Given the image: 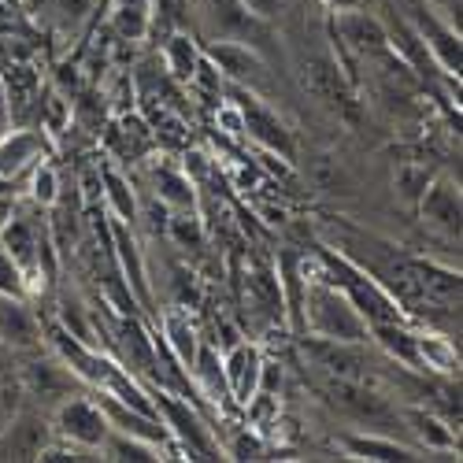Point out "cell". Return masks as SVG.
Masks as SVG:
<instances>
[{"label":"cell","instance_id":"6da1fadb","mask_svg":"<svg viewBox=\"0 0 463 463\" xmlns=\"http://www.w3.org/2000/svg\"><path fill=\"white\" fill-rule=\"evenodd\" d=\"M319 271L353 300V307L367 319V326H382V323H408V312L397 304V297L385 289L364 263L349 260L345 252H334V249H319V260H316Z\"/></svg>","mask_w":463,"mask_h":463},{"label":"cell","instance_id":"7a4b0ae2","mask_svg":"<svg viewBox=\"0 0 463 463\" xmlns=\"http://www.w3.org/2000/svg\"><path fill=\"white\" fill-rule=\"evenodd\" d=\"M304 334L323 337V341H367L371 337L367 319L353 307V300L319 271L316 260H312L307 289H304Z\"/></svg>","mask_w":463,"mask_h":463},{"label":"cell","instance_id":"3957f363","mask_svg":"<svg viewBox=\"0 0 463 463\" xmlns=\"http://www.w3.org/2000/svg\"><path fill=\"white\" fill-rule=\"evenodd\" d=\"M145 385H148V397L156 404V415L164 419L175 449L185 452V459H226L215 430L208 427V419L185 397H178L175 390H164V385H152V382H145Z\"/></svg>","mask_w":463,"mask_h":463},{"label":"cell","instance_id":"277c9868","mask_svg":"<svg viewBox=\"0 0 463 463\" xmlns=\"http://www.w3.org/2000/svg\"><path fill=\"white\" fill-rule=\"evenodd\" d=\"M226 90V100L238 108V115H241V123H245V137L249 141H256L263 152H271V156H282V160H293V137H289V130H286V123L279 119V115L267 108L249 86H241V82H226L222 86Z\"/></svg>","mask_w":463,"mask_h":463},{"label":"cell","instance_id":"5b68a950","mask_svg":"<svg viewBox=\"0 0 463 463\" xmlns=\"http://www.w3.org/2000/svg\"><path fill=\"white\" fill-rule=\"evenodd\" d=\"M49 422H52V438L82 449V452H93V456L100 452V445L108 438V419H104L100 404L82 393H71L67 401H60L49 411Z\"/></svg>","mask_w":463,"mask_h":463},{"label":"cell","instance_id":"8992f818","mask_svg":"<svg viewBox=\"0 0 463 463\" xmlns=\"http://www.w3.org/2000/svg\"><path fill=\"white\" fill-rule=\"evenodd\" d=\"M197 12L208 42H241L256 52L267 42V23L256 19L241 0H197Z\"/></svg>","mask_w":463,"mask_h":463},{"label":"cell","instance_id":"52a82bcc","mask_svg":"<svg viewBox=\"0 0 463 463\" xmlns=\"http://www.w3.org/2000/svg\"><path fill=\"white\" fill-rule=\"evenodd\" d=\"M323 393L334 404V411L356 419L360 427H385V422L393 419L390 404H385L374 390H367L364 378H334V374H326Z\"/></svg>","mask_w":463,"mask_h":463},{"label":"cell","instance_id":"ba28073f","mask_svg":"<svg viewBox=\"0 0 463 463\" xmlns=\"http://www.w3.org/2000/svg\"><path fill=\"white\" fill-rule=\"evenodd\" d=\"M79 390V374H74L60 356H45V360H30L23 367V393L33 397L45 411H52L60 401H67Z\"/></svg>","mask_w":463,"mask_h":463},{"label":"cell","instance_id":"9c48e42d","mask_svg":"<svg viewBox=\"0 0 463 463\" xmlns=\"http://www.w3.org/2000/svg\"><path fill=\"white\" fill-rule=\"evenodd\" d=\"M49 441H52V422L45 408L42 411L19 408L8 422L5 438H0V459H37Z\"/></svg>","mask_w":463,"mask_h":463},{"label":"cell","instance_id":"30bf717a","mask_svg":"<svg viewBox=\"0 0 463 463\" xmlns=\"http://www.w3.org/2000/svg\"><path fill=\"white\" fill-rule=\"evenodd\" d=\"M337 449L349 459H364V463H411L419 459V449L408 441H397L393 434H378V430H349L337 434Z\"/></svg>","mask_w":463,"mask_h":463},{"label":"cell","instance_id":"8fae6325","mask_svg":"<svg viewBox=\"0 0 463 463\" xmlns=\"http://www.w3.org/2000/svg\"><path fill=\"white\" fill-rule=\"evenodd\" d=\"M260 371H263V353L256 341H234L222 353V374H226V390L230 401L238 408H245L260 385Z\"/></svg>","mask_w":463,"mask_h":463},{"label":"cell","instance_id":"7c38bea8","mask_svg":"<svg viewBox=\"0 0 463 463\" xmlns=\"http://www.w3.org/2000/svg\"><path fill=\"white\" fill-rule=\"evenodd\" d=\"M415 212L422 215V222L441 230L445 238H456L459 234V219H463V201H459V185L445 175H434L422 201L415 204Z\"/></svg>","mask_w":463,"mask_h":463},{"label":"cell","instance_id":"4fadbf2b","mask_svg":"<svg viewBox=\"0 0 463 463\" xmlns=\"http://www.w3.org/2000/svg\"><path fill=\"white\" fill-rule=\"evenodd\" d=\"M0 345H8L12 353H30L42 345V323L19 293H0Z\"/></svg>","mask_w":463,"mask_h":463},{"label":"cell","instance_id":"5bb4252c","mask_svg":"<svg viewBox=\"0 0 463 463\" xmlns=\"http://www.w3.org/2000/svg\"><path fill=\"white\" fill-rule=\"evenodd\" d=\"M334 33H337L356 56H382V52H390V33H385L382 19H374V15L364 12V8L334 12Z\"/></svg>","mask_w":463,"mask_h":463},{"label":"cell","instance_id":"9a60e30c","mask_svg":"<svg viewBox=\"0 0 463 463\" xmlns=\"http://www.w3.org/2000/svg\"><path fill=\"white\" fill-rule=\"evenodd\" d=\"M49 156V141H45V130H8L0 137V178H23L30 175L37 164Z\"/></svg>","mask_w":463,"mask_h":463},{"label":"cell","instance_id":"2e32d148","mask_svg":"<svg viewBox=\"0 0 463 463\" xmlns=\"http://www.w3.org/2000/svg\"><path fill=\"white\" fill-rule=\"evenodd\" d=\"M307 271L312 263L300 260L297 252H282L275 263L279 275V293H282V316L293 334H304V289H307Z\"/></svg>","mask_w":463,"mask_h":463},{"label":"cell","instance_id":"e0dca14e","mask_svg":"<svg viewBox=\"0 0 463 463\" xmlns=\"http://www.w3.org/2000/svg\"><path fill=\"white\" fill-rule=\"evenodd\" d=\"M204 52L222 71L226 82L252 86V82H260L267 74V63H263V56L252 45H241V42H204Z\"/></svg>","mask_w":463,"mask_h":463},{"label":"cell","instance_id":"ac0fdd59","mask_svg":"<svg viewBox=\"0 0 463 463\" xmlns=\"http://www.w3.org/2000/svg\"><path fill=\"white\" fill-rule=\"evenodd\" d=\"M148 178H152V193H156V201L164 208H171V212H197V185H193L189 171L156 160L148 167Z\"/></svg>","mask_w":463,"mask_h":463},{"label":"cell","instance_id":"d6986e66","mask_svg":"<svg viewBox=\"0 0 463 463\" xmlns=\"http://www.w3.org/2000/svg\"><path fill=\"white\" fill-rule=\"evenodd\" d=\"M189 378L193 385H197V393L208 397L219 411H230V408H238L234 401H230V390H226V374H222V356L212 349L208 341H201V349L197 356H193V367H189Z\"/></svg>","mask_w":463,"mask_h":463},{"label":"cell","instance_id":"ffe728a7","mask_svg":"<svg viewBox=\"0 0 463 463\" xmlns=\"http://www.w3.org/2000/svg\"><path fill=\"white\" fill-rule=\"evenodd\" d=\"M111 256H115V267H119L123 282L130 286L134 300L137 304H148V282H145V263H141L137 241L130 238V226L119 222V219L111 222Z\"/></svg>","mask_w":463,"mask_h":463},{"label":"cell","instance_id":"44dd1931","mask_svg":"<svg viewBox=\"0 0 463 463\" xmlns=\"http://www.w3.org/2000/svg\"><path fill=\"white\" fill-rule=\"evenodd\" d=\"M152 23H156V5H152V0H111V8H108L111 33L130 45L145 42Z\"/></svg>","mask_w":463,"mask_h":463},{"label":"cell","instance_id":"7402d4cb","mask_svg":"<svg viewBox=\"0 0 463 463\" xmlns=\"http://www.w3.org/2000/svg\"><path fill=\"white\" fill-rule=\"evenodd\" d=\"M404 422L419 438V445H415L419 452L422 449H430V452H456L459 449V430L452 427L449 419H441L438 411H430V408H408Z\"/></svg>","mask_w":463,"mask_h":463},{"label":"cell","instance_id":"603a6c76","mask_svg":"<svg viewBox=\"0 0 463 463\" xmlns=\"http://www.w3.org/2000/svg\"><path fill=\"white\" fill-rule=\"evenodd\" d=\"M201 56H204V49H201V42L189 30H171L167 33V42H164V67H167V74L175 82L189 86L193 74H197Z\"/></svg>","mask_w":463,"mask_h":463},{"label":"cell","instance_id":"cb8c5ba5","mask_svg":"<svg viewBox=\"0 0 463 463\" xmlns=\"http://www.w3.org/2000/svg\"><path fill=\"white\" fill-rule=\"evenodd\" d=\"M164 345L175 356V364L189 374L193 356H197V349H201V337H197V326H193L189 312H182V307H171V312L164 316Z\"/></svg>","mask_w":463,"mask_h":463},{"label":"cell","instance_id":"d4e9b609","mask_svg":"<svg viewBox=\"0 0 463 463\" xmlns=\"http://www.w3.org/2000/svg\"><path fill=\"white\" fill-rule=\"evenodd\" d=\"M100 459H111V463H160V459H175V452L164 449V445L119 434V430H108V438L100 445Z\"/></svg>","mask_w":463,"mask_h":463},{"label":"cell","instance_id":"484cf974","mask_svg":"<svg viewBox=\"0 0 463 463\" xmlns=\"http://www.w3.org/2000/svg\"><path fill=\"white\" fill-rule=\"evenodd\" d=\"M100 182H104V197H108L111 215L119 219V222H127V226H134V222L141 219V204H137V197H134L130 178H127L123 171H115L111 164H104V167H100Z\"/></svg>","mask_w":463,"mask_h":463},{"label":"cell","instance_id":"4316f807","mask_svg":"<svg viewBox=\"0 0 463 463\" xmlns=\"http://www.w3.org/2000/svg\"><path fill=\"white\" fill-rule=\"evenodd\" d=\"M0 86L8 93L12 115H23L26 108H37V100H42V79L23 63H12V67L0 71Z\"/></svg>","mask_w":463,"mask_h":463},{"label":"cell","instance_id":"83f0119b","mask_svg":"<svg viewBox=\"0 0 463 463\" xmlns=\"http://www.w3.org/2000/svg\"><path fill=\"white\" fill-rule=\"evenodd\" d=\"M415 345H419V367H422V374H445V378H452L459 371V356H456L449 337H441V334H415Z\"/></svg>","mask_w":463,"mask_h":463},{"label":"cell","instance_id":"f1b7e54d","mask_svg":"<svg viewBox=\"0 0 463 463\" xmlns=\"http://www.w3.org/2000/svg\"><path fill=\"white\" fill-rule=\"evenodd\" d=\"M60 193H63V185H60V171H56V164L45 156L42 164L30 171V201H33V204H42V208H52V204L60 201Z\"/></svg>","mask_w":463,"mask_h":463},{"label":"cell","instance_id":"f546056e","mask_svg":"<svg viewBox=\"0 0 463 463\" xmlns=\"http://www.w3.org/2000/svg\"><path fill=\"white\" fill-rule=\"evenodd\" d=\"M430 178H434V171L422 167V164H404V167H397V175H393L397 197H401L408 208H415V204L422 201V193H427Z\"/></svg>","mask_w":463,"mask_h":463},{"label":"cell","instance_id":"4dcf8cb0","mask_svg":"<svg viewBox=\"0 0 463 463\" xmlns=\"http://www.w3.org/2000/svg\"><path fill=\"white\" fill-rule=\"evenodd\" d=\"M167 238L178 245V249H204V222L197 212H175L167 219Z\"/></svg>","mask_w":463,"mask_h":463},{"label":"cell","instance_id":"1f68e13d","mask_svg":"<svg viewBox=\"0 0 463 463\" xmlns=\"http://www.w3.org/2000/svg\"><path fill=\"white\" fill-rule=\"evenodd\" d=\"M37 111H42V130L45 134H63L71 130V100L67 93H49L45 100H37Z\"/></svg>","mask_w":463,"mask_h":463},{"label":"cell","instance_id":"d6a6232c","mask_svg":"<svg viewBox=\"0 0 463 463\" xmlns=\"http://www.w3.org/2000/svg\"><path fill=\"white\" fill-rule=\"evenodd\" d=\"M222 456H226V459H260V456H263V441H260L256 430L241 427V430L234 434V441L222 449Z\"/></svg>","mask_w":463,"mask_h":463},{"label":"cell","instance_id":"836d02e7","mask_svg":"<svg viewBox=\"0 0 463 463\" xmlns=\"http://www.w3.org/2000/svg\"><path fill=\"white\" fill-rule=\"evenodd\" d=\"M52 12L60 15L63 26H79L93 12V0H52Z\"/></svg>","mask_w":463,"mask_h":463},{"label":"cell","instance_id":"e575fe53","mask_svg":"<svg viewBox=\"0 0 463 463\" xmlns=\"http://www.w3.org/2000/svg\"><path fill=\"white\" fill-rule=\"evenodd\" d=\"M0 293H19L26 297V286H23V271L15 267V260L0 249Z\"/></svg>","mask_w":463,"mask_h":463},{"label":"cell","instance_id":"d590c367","mask_svg":"<svg viewBox=\"0 0 463 463\" xmlns=\"http://www.w3.org/2000/svg\"><path fill=\"white\" fill-rule=\"evenodd\" d=\"M241 5L256 15V19H263V23H271V19H279L282 15V8H286V0H241Z\"/></svg>","mask_w":463,"mask_h":463},{"label":"cell","instance_id":"8d00e7d4","mask_svg":"<svg viewBox=\"0 0 463 463\" xmlns=\"http://www.w3.org/2000/svg\"><path fill=\"white\" fill-rule=\"evenodd\" d=\"M12 123H15V115H12V104H8L5 86H0V137H5V134L12 130Z\"/></svg>","mask_w":463,"mask_h":463},{"label":"cell","instance_id":"74e56055","mask_svg":"<svg viewBox=\"0 0 463 463\" xmlns=\"http://www.w3.org/2000/svg\"><path fill=\"white\" fill-rule=\"evenodd\" d=\"M12 212H15V197H12V193H0V226L12 219Z\"/></svg>","mask_w":463,"mask_h":463},{"label":"cell","instance_id":"f35d334b","mask_svg":"<svg viewBox=\"0 0 463 463\" xmlns=\"http://www.w3.org/2000/svg\"><path fill=\"white\" fill-rule=\"evenodd\" d=\"M330 12H349V8H364V0H323Z\"/></svg>","mask_w":463,"mask_h":463}]
</instances>
